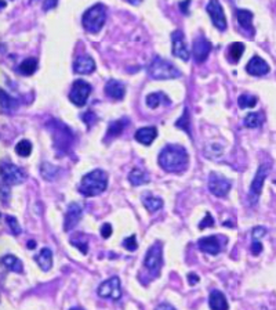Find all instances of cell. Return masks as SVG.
<instances>
[{"mask_svg":"<svg viewBox=\"0 0 276 310\" xmlns=\"http://www.w3.org/2000/svg\"><path fill=\"white\" fill-rule=\"evenodd\" d=\"M106 21V10L104 5H94L82 17V24L86 31L90 33H98Z\"/></svg>","mask_w":276,"mask_h":310,"instance_id":"4","label":"cell"},{"mask_svg":"<svg viewBox=\"0 0 276 310\" xmlns=\"http://www.w3.org/2000/svg\"><path fill=\"white\" fill-rule=\"evenodd\" d=\"M82 119H83V122L87 125V127H89V129H91V127L94 126V123L98 121V117L96 115V112L87 111V112H85L83 115H82Z\"/></svg>","mask_w":276,"mask_h":310,"instance_id":"39","label":"cell"},{"mask_svg":"<svg viewBox=\"0 0 276 310\" xmlns=\"http://www.w3.org/2000/svg\"><path fill=\"white\" fill-rule=\"evenodd\" d=\"M96 71V61L90 56L77 57L73 62V72L79 75H89Z\"/></svg>","mask_w":276,"mask_h":310,"instance_id":"18","label":"cell"},{"mask_svg":"<svg viewBox=\"0 0 276 310\" xmlns=\"http://www.w3.org/2000/svg\"><path fill=\"white\" fill-rule=\"evenodd\" d=\"M246 71L251 77H264L269 72V65L261 57L254 56L250 58V61L246 64Z\"/></svg>","mask_w":276,"mask_h":310,"instance_id":"17","label":"cell"},{"mask_svg":"<svg viewBox=\"0 0 276 310\" xmlns=\"http://www.w3.org/2000/svg\"><path fill=\"white\" fill-rule=\"evenodd\" d=\"M146 101V106L149 108H152V110H155V108H157L159 106H161L162 102L163 104H170V98L166 96L165 93L162 92H157V93H151V94H148L145 98Z\"/></svg>","mask_w":276,"mask_h":310,"instance_id":"27","label":"cell"},{"mask_svg":"<svg viewBox=\"0 0 276 310\" xmlns=\"http://www.w3.org/2000/svg\"><path fill=\"white\" fill-rule=\"evenodd\" d=\"M271 172V162H264L260 165V168L257 169V173L253 182H251L250 191H249V202L250 205H256L260 195H261L262 187L265 183V179Z\"/></svg>","mask_w":276,"mask_h":310,"instance_id":"7","label":"cell"},{"mask_svg":"<svg viewBox=\"0 0 276 310\" xmlns=\"http://www.w3.org/2000/svg\"><path fill=\"white\" fill-rule=\"evenodd\" d=\"M148 74L152 79L165 81V79H176L181 77V72L170 61H166L162 57H155L148 66Z\"/></svg>","mask_w":276,"mask_h":310,"instance_id":"5","label":"cell"},{"mask_svg":"<svg viewBox=\"0 0 276 310\" xmlns=\"http://www.w3.org/2000/svg\"><path fill=\"white\" fill-rule=\"evenodd\" d=\"M211 51V43L207 41L203 35L196 36L193 39V45H192V53L195 57V61L198 64H202L207 60V57Z\"/></svg>","mask_w":276,"mask_h":310,"instance_id":"14","label":"cell"},{"mask_svg":"<svg viewBox=\"0 0 276 310\" xmlns=\"http://www.w3.org/2000/svg\"><path fill=\"white\" fill-rule=\"evenodd\" d=\"M159 309H174V306L169 305V303H163V305H159Z\"/></svg>","mask_w":276,"mask_h":310,"instance_id":"49","label":"cell"},{"mask_svg":"<svg viewBox=\"0 0 276 310\" xmlns=\"http://www.w3.org/2000/svg\"><path fill=\"white\" fill-rule=\"evenodd\" d=\"M2 262L10 271H14V273H18V274H21L24 271V264L15 255H5Z\"/></svg>","mask_w":276,"mask_h":310,"instance_id":"28","label":"cell"},{"mask_svg":"<svg viewBox=\"0 0 276 310\" xmlns=\"http://www.w3.org/2000/svg\"><path fill=\"white\" fill-rule=\"evenodd\" d=\"M186 279H188V284L189 285H196L199 283V280H201L196 273H189V274L186 275Z\"/></svg>","mask_w":276,"mask_h":310,"instance_id":"48","label":"cell"},{"mask_svg":"<svg viewBox=\"0 0 276 310\" xmlns=\"http://www.w3.org/2000/svg\"><path fill=\"white\" fill-rule=\"evenodd\" d=\"M209 306H210L213 310H226L229 307L228 302H226L225 295L218 290H213L210 292V296H209Z\"/></svg>","mask_w":276,"mask_h":310,"instance_id":"23","label":"cell"},{"mask_svg":"<svg viewBox=\"0 0 276 310\" xmlns=\"http://www.w3.org/2000/svg\"><path fill=\"white\" fill-rule=\"evenodd\" d=\"M232 187V183L225 179L224 176H221L218 173H210L209 176V190L211 194H214L216 197H225L229 193V190Z\"/></svg>","mask_w":276,"mask_h":310,"instance_id":"12","label":"cell"},{"mask_svg":"<svg viewBox=\"0 0 276 310\" xmlns=\"http://www.w3.org/2000/svg\"><path fill=\"white\" fill-rule=\"evenodd\" d=\"M253 13L250 10H243V9H236V18H238V22L239 25L250 33V36L254 35V28H253Z\"/></svg>","mask_w":276,"mask_h":310,"instance_id":"22","label":"cell"},{"mask_svg":"<svg viewBox=\"0 0 276 310\" xmlns=\"http://www.w3.org/2000/svg\"><path fill=\"white\" fill-rule=\"evenodd\" d=\"M70 244L76 247L77 249H81V252L83 255L87 254V251H89V239L86 238V235L83 233H77L76 238L72 237L70 238Z\"/></svg>","mask_w":276,"mask_h":310,"instance_id":"34","label":"cell"},{"mask_svg":"<svg viewBox=\"0 0 276 310\" xmlns=\"http://www.w3.org/2000/svg\"><path fill=\"white\" fill-rule=\"evenodd\" d=\"M157 162L169 173H182L188 166L189 157L188 151L180 144L166 146L157 157Z\"/></svg>","mask_w":276,"mask_h":310,"instance_id":"1","label":"cell"},{"mask_svg":"<svg viewBox=\"0 0 276 310\" xmlns=\"http://www.w3.org/2000/svg\"><path fill=\"white\" fill-rule=\"evenodd\" d=\"M142 203H144L146 211L151 212V214L157 212L159 209L163 208V199L159 198V197H155V195H145L142 198Z\"/></svg>","mask_w":276,"mask_h":310,"instance_id":"30","label":"cell"},{"mask_svg":"<svg viewBox=\"0 0 276 310\" xmlns=\"http://www.w3.org/2000/svg\"><path fill=\"white\" fill-rule=\"evenodd\" d=\"M238 104L239 108L245 110V108H253L257 106V97L250 96V94H242L238 98Z\"/></svg>","mask_w":276,"mask_h":310,"instance_id":"37","label":"cell"},{"mask_svg":"<svg viewBox=\"0 0 276 310\" xmlns=\"http://www.w3.org/2000/svg\"><path fill=\"white\" fill-rule=\"evenodd\" d=\"M171 42H173V56L178 57L182 61H188L191 58V53L186 47V43L184 41V33L180 29L173 32L171 35Z\"/></svg>","mask_w":276,"mask_h":310,"instance_id":"15","label":"cell"},{"mask_svg":"<svg viewBox=\"0 0 276 310\" xmlns=\"http://www.w3.org/2000/svg\"><path fill=\"white\" fill-rule=\"evenodd\" d=\"M162 266H163V245L161 241H157L146 251L144 267L148 270L151 277H159Z\"/></svg>","mask_w":276,"mask_h":310,"instance_id":"6","label":"cell"},{"mask_svg":"<svg viewBox=\"0 0 276 310\" xmlns=\"http://www.w3.org/2000/svg\"><path fill=\"white\" fill-rule=\"evenodd\" d=\"M207 13L210 16L213 24L216 26L217 29L221 32H224L226 29V17L224 13V9L218 0H209L206 7Z\"/></svg>","mask_w":276,"mask_h":310,"instance_id":"11","label":"cell"},{"mask_svg":"<svg viewBox=\"0 0 276 310\" xmlns=\"http://www.w3.org/2000/svg\"><path fill=\"white\" fill-rule=\"evenodd\" d=\"M129 123H130V119L126 117L121 118V119H116L113 122H110L109 125H108V130H106L104 142L108 143L109 140H113V139H116L117 136H121L122 133L125 132L126 127L129 126Z\"/></svg>","mask_w":276,"mask_h":310,"instance_id":"19","label":"cell"},{"mask_svg":"<svg viewBox=\"0 0 276 310\" xmlns=\"http://www.w3.org/2000/svg\"><path fill=\"white\" fill-rule=\"evenodd\" d=\"M213 226H214V219H213V216L210 215V212H206L205 219L199 223V229L203 230L206 229V227H213Z\"/></svg>","mask_w":276,"mask_h":310,"instance_id":"41","label":"cell"},{"mask_svg":"<svg viewBox=\"0 0 276 310\" xmlns=\"http://www.w3.org/2000/svg\"><path fill=\"white\" fill-rule=\"evenodd\" d=\"M108 187V175L102 169H94L82 178L79 193L85 197H97L104 193Z\"/></svg>","mask_w":276,"mask_h":310,"instance_id":"3","label":"cell"},{"mask_svg":"<svg viewBox=\"0 0 276 310\" xmlns=\"http://www.w3.org/2000/svg\"><path fill=\"white\" fill-rule=\"evenodd\" d=\"M97 294L101 298H106V299L112 300H119L122 298V285H121V279L115 275V277H110L106 281H104L102 284L98 287Z\"/></svg>","mask_w":276,"mask_h":310,"instance_id":"9","label":"cell"},{"mask_svg":"<svg viewBox=\"0 0 276 310\" xmlns=\"http://www.w3.org/2000/svg\"><path fill=\"white\" fill-rule=\"evenodd\" d=\"M123 247H125L127 251H130V252H133V251H136L137 248H138V244H137V237L133 234V235H130V237H127V238L123 239Z\"/></svg>","mask_w":276,"mask_h":310,"instance_id":"40","label":"cell"},{"mask_svg":"<svg viewBox=\"0 0 276 310\" xmlns=\"http://www.w3.org/2000/svg\"><path fill=\"white\" fill-rule=\"evenodd\" d=\"M156 136H157V129L153 126H148V127H141L136 132L134 137L138 143L144 144V146H151L152 142L155 140Z\"/></svg>","mask_w":276,"mask_h":310,"instance_id":"21","label":"cell"},{"mask_svg":"<svg viewBox=\"0 0 276 310\" xmlns=\"http://www.w3.org/2000/svg\"><path fill=\"white\" fill-rule=\"evenodd\" d=\"M262 252V244L258 239H253V244H251V254L257 256Z\"/></svg>","mask_w":276,"mask_h":310,"instance_id":"44","label":"cell"},{"mask_svg":"<svg viewBox=\"0 0 276 310\" xmlns=\"http://www.w3.org/2000/svg\"><path fill=\"white\" fill-rule=\"evenodd\" d=\"M265 234H266V229H265V227H262V226H257V227H254V229H253V231H251L253 239L262 238V237H264Z\"/></svg>","mask_w":276,"mask_h":310,"instance_id":"43","label":"cell"},{"mask_svg":"<svg viewBox=\"0 0 276 310\" xmlns=\"http://www.w3.org/2000/svg\"><path fill=\"white\" fill-rule=\"evenodd\" d=\"M6 222H7V226L10 227L11 230V234L13 235H20L21 231H22V229H21L20 223H18V220L14 218V216H10V215H7V216H5Z\"/></svg>","mask_w":276,"mask_h":310,"instance_id":"38","label":"cell"},{"mask_svg":"<svg viewBox=\"0 0 276 310\" xmlns=\"http://www.w3.org/2000/svg\"><path fill=\"white\" fill-rule=\"evenodd\" d=\"M25 179V172L21 168L10 162L2 163V183L9 184V186H17V184L22 183Z\"/></svg>","mask_w":276,"mask_h":310,"instance_id":"10","label":"cell"},{"mask_svg":"<svg viewBox=\"0 0 276 310\" xmlns=\"http://www.w3.org/2000/svg\"><path fill=\"white\" fill-rule=\"evenodd\" d=\"M9 187H10L9 184L2 183V201H3V205H7V202H9V199H10L11 197Z\"/></svg>","mask_w":276,"mask_h":310,"instance_id":"42","label":"cell"},{"mask_svg":"<svg viewBox=\"0 0 276 310\" xmlns=\"http://www.w3.org/2000/svg\"><path fill=\"white\" fill-rule=\"evenodd\" d=\"M264 121H265V117H264L262 111L250 112V114H247L246 118H245V126L251 127V129L260 127L262 123H264Z\"/></svg>","mask_w":276,"mask_h":310,"instance_id":"32","label":"cell"},{"mask_svg":"<svg viewBox=\"0 0 276 310\" xmlns=\"http://www.w3.org/2000/svg\"><path fill=\"white\" fill-rule=\"evenodd\" d=\"M245 49H246V47H245V45L241 43V42H235V43L229 45V47H228V51H226L228 61L232 62V64L239 62L241 57L243 56V53H245Z\"/></svg>","mask_w":276,"mask_h":310,"instance_id":"26","label":"cell"},{"mask_svg":"<svg viewBox=\"0 0 276 310\" xmlns=\"http://www.w3.org/2000/svg\"><path fill=\"white\" fill-rule=\"evenodd\" d=\"M60 173V168H57L54 165H51L50 162H43L41 165V175L42 178L47 180V182H53Z\"/></svg>","mask_w":276,"mask_h":310,"instance_id":"33","label":"cell"},{"mask_svg":"<svg viewBox=\"0 0 276 310\" xmlns=\"http://www.w3.org/2000/svg\"><path fill=\"white\" fill-rule=\"evenodd\" d=\"M57 5H58V0H45V3H43V10L45 11L51 10V9H54Z\"/></svg>","mask_w":276,"mask_h":310,"instance_id":"47","label":"cell"},{"mask_svg":"<svg viewBox=\"0 0 276 310\" xmlns=\"http://www.w3.org/2000/svg\"><path fill=\"white\" fill-rule=\"evenodd\" d=\"M83 218V209L77 202H70L68 205L65 212V220H64V230L65 231H70L77 226V223L81 222Z\"/></svg>","mask_w":276,"mask_h":310,"instance_id":"16","label":"cell"},{"mask_svg":"<svg viewBox=\"0 0 276 310\" xmlns=\"http://www.w3.org/2000/svg\"><path fill=\"white\" fill-rule=\"evenodd\" d=\"M101 234H102L104 238H109L110 235H112V226H110L109 223L102 224V227H101Z\"/></svg>","mask_w":276,"mask_h":310,"instance_id":"45","label":"cell"},{"mask_svg":"<svg viewBox=\"0 0 276 310\" xmlns=\"http://www.w3.org/2000/svg\"><path fill=\"white\" fill-rule=\"evenodd\" d=\"M91 92H93V86L89 82L77 79L72 85V89L69 92V100L72 101V104H75L77 107H83L87 102V98L90 97Z\"/></svg>","mask_w":276,"mask_h":310,"instance_id":"8","label":"cell"},{"mask_svg":"<svg viewBox=\"0 0 276 310\" xmlns=\"http://www.w3.org/2000/svg\"><path fill=\"white\" fill-rule=\"evenodd\" d=\"M129 3H131V5H134V6H138L142 2V0H127Z\"/></svg>","mask_w":276,"mask_h":310,"instance_id":"51","label":"cell"},{"mask_svg":"<svg viewBox=\"0 0 276 310\" xmlns=\"http://www.w3.org/2000/svg\"><path fill=\"white\" fill-rule=\"evenodd\" d=\"M36 70H37V60L33 58V57H29V58L24 60V61L20 64V66H18V71H20V74L25 75V77H30V75H33V74L36 72Z\"/></svg>","mask_w":276,"mask_h":310,"instance_id":"31","label":"cell"},{"mask_svg":"<svg viewBox=\"0 0 276 310\" xmlns=\"http://www.w3.org/2000/svg\"><path fill=\"white\" fill-rule=\"evenodd\" d=\"M36 243L35 241H28V249H35Z\"/></svg>","mask_w":276,"mask_h":310,"instance_id":"50","label":"cell"},{"mask_svg":"<svg viewBox=\"0 0 276 310\" xmlns=\"http://www.w3.org/2000/svg\"><path fill=\"white\" fill-rule=\"evenodd\" d=\"M149 180H151V179H149V175H148L144 169L134 168L129 173V182H130L131 186H134V187L149 183Z\"/></svg>","mask_w":276,"mask_h":310,"instance_id":"25","label":"cell"},{"mask_svg":"<svg viewBox=\"0 0 276 310\" xmlns=\"http://www.w3.org/2000/svg\"><path fill=\"white\" fill-rule=\"evenodd\" d=\"M176 127H178V129H182L184 132L188 133V134H189V136L192 137L191 121H189V111H188V108H185V110H184V114H182V117H181L180 119H177Z\"/></svg>","mask_w":276,"mask_h":310,"instance_id":"35","label":"cell"},{"mask_svg":"<svg viewBox=\"0 0 276 310\" xmlns=\"http://www.w3.org/2000/svg\"><path fill=\"white\" fill-rule=\"evenodd\" d=\"M15 153L18 154L20 157H29L32 153V143L29 140H21L17 146H15Z\"/></svg>","mask_w":276,"mask_h":310,"instance_id":"36","label":"cell"},{"mask_svg":"<svg viewBox=\"0 0 276 310\" xmlns=\"http://www.w3.org/2000/svg\"><path fill=\"white\" fill-rule=\"evenodd\" d=\"M224 237H220V235H210V237H203L198 241V247L201 249L202 252L205 254L213 255L216 256L218 255L224 249V245L221 241H224Z\"/></svg>","mask_w":276,"mask_h":310,"instance_id":"13","label":"cell"},{"mask_svg":"<svg viewBox=\"0 0 276 310\" xmlns=\"http://www.w3.org/2000/svg\"><path fill=\"white\" fill-rule=\"evenodd\" d=\"M189 6H191V0H182L180 3V9L182 14H189Z\"/></svg>","mask_w":276,"mask_h":310,"instance_id":"46","label":"cell"},{"mask_svg":"<svg viewBox=\"0 0 276 310\" xmlns=\"http://www.w3.org/2000/svg\"><path fill=\"white\" fill-rule=\"evenodd\" d=\"M105 94L112 100H122L126 94V86L125 83H122L121 81L116 79H110L105 83Z\"/></svg>","mask_w":276,"mask_h":310,"instance_id":"20","label":"cell"},{"mask_svg":"<svg viewBox=\"0 0 276 310\" xmlns=\"http://www.w3.org/2000/svg\"><path fill=\"white\" fill-rule=\"evenodd\" d=\"M35 262L43 271H49L53 267V252L50 248H43L35 256Z\"/></svg>","mask_w":276,"mask_h":310,"instance_id":"24","label":"cell"},{"mask_svg":"<svg viewBox=\"0 0 276 310\" xmlns=\"http://www.w3.org/2000/svg\"><path fill=\"white\" fill-rule=\"evenodd\" d=\"M18 106H20V101L17 98L11 97L6 90H2V108H3V111L10 114V112H14L18 108Z\"/></svg>","mask_w":276,"mask_h":310,"instance_id":"29","label":"cell"},{"mask_svg":"<svg viewBox=\"0 0 276 310\" xmlns=\"http://www.w3.org/2000/svg\"><path fill=\"white\" fill-rule=\"evenodd\" d=\"M47 130L51 133L53 143H54L55 151L58 154H68L70 153V148L73 146V133L69 127L64 125L57 119H51L46 125Z\"/></svg>","mask_w":276,"mask_h":310,"instance_id":"2","label":"cell"}]
</instances>
